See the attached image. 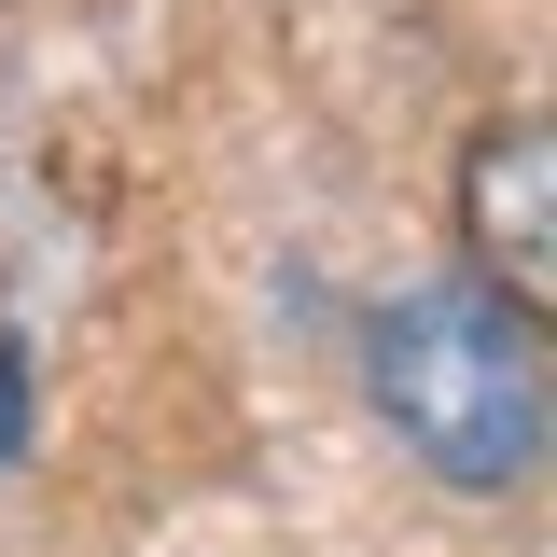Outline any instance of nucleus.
I'll return each mask as SVG.
<instances>
[{
    "label": "nucleus",
    "mask_w": 557,
    "mask_h": 557,
    "mask_svg": "<svg viewBox=\"0 0 557 557\" xmlns=\"http://www.w3.org/2000/svg\"><path fill=\"white\" fill-rule=\"evenodd\" d=\"M362 376H376V418L405 432L446 487H530L544 474V321L502 307L474 278H432V293H391L376 335H362Z\"/></svg>",
    "instance_id": "f257e3e1"
},
{
    "label": "nucleus",
    "mask_w": 557,
    "mask_h": 557,
    "mask_svg": "<svg viewBox=\"0 0 557 557\" xmlns=\"http://www.w3.org/2000/svg\"><path fill=\"white\" fill-rule=\"evenodd\" d=\"M460 237H474V293L544 321L557 293V126L544 112H487L460 153Z\"/></svg>",
    "instance_id": "f03ea898"
},
{
    "label": "nucleus",
    "mask_w": 557,
    "mask_h": 557,
    "mask_svg": "<svg viewBox=\"0 0 557 557\" xmlns=\"http://www.w3.org/2000/svg\"><path fill=\"white\" fill-rule=\"evenodd\" d=\"M14 418H28V348L0 335V460H14Z\"/></svg>",
    "instance_id": "7ed1b4c3"
}]
</instances>
